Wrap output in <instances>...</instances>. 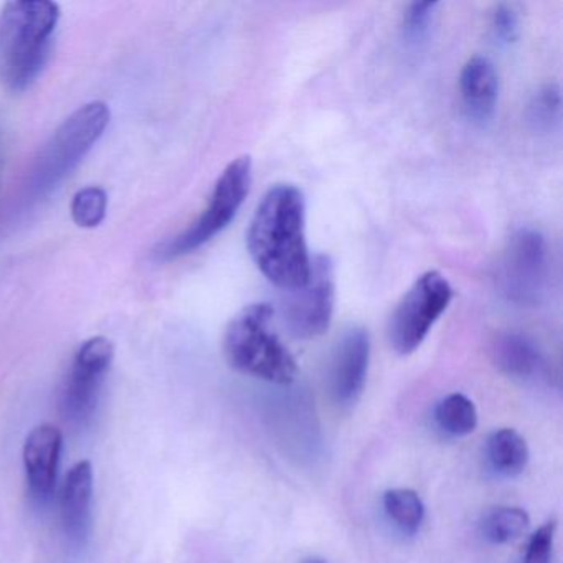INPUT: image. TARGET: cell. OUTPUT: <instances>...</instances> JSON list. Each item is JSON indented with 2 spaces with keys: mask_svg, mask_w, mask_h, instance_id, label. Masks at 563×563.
<instances>
[{
  "mask_svg": "<svg viewBox=\"0 0 563 563\" xmlns=\"http://www.w3.org/2000/svg\"><path fill=\"white\" fill-rule=\"evenodd\" d=\"M256 268L285 291L305 285L311 272L306 243V199L292 184L272 187L256 207L246 233Z\"/></svg>",
  "mask_w": 563,
  "mask_h": 563,
  "instance_id": "6da1fadb",
  "label": "cell"
},
{
  "mask_svg": "<svg viewBox=\"0 0 563 563\" xmlns=\"http://www.w3.org/2000/svg\"><path fill=\"white\" fill-rule=\"evenodd\" d=\"M60 8L48 0H15L0 12V84L21 93L51 57Z\"/></svg>",
  "mask_w": 563,
  "mask_h": 563,
  "instance_id": "7a4b0ae2",
  "label": "cell"
},
{
  "mask_svg": "<svg viewBox=\"0 0 563 563\" xmlns=\"http://www.w3.org/2000/svg\"><path fill=\"white\" fill-rule=\"evenodd\" d=\"M273 308L266 302L249 306L230 321L223 335V355L240 374L269 382L291 384L298 365L291 352L269 329Z\"/></svg>",
  "mask_w": 563,
  "mask_h": 563,
  "instance_id": "3957f363",
  "label": "cell"
},
{
  "mask_svg": "<svg viewBox=\"0 0 563 563\" xmlns=\"http://www.w3.org/2000/svg\"><path fill=\"white\" fill-rule=\"evenodd\" d=\"M110 120V107L103 101H91L71 113L35 157L27 180L31 199L51 196L93 150Z\"/></svg>",
  "mask_w": 563,
  "mask_h": 563,
  "instance_id": "277c9868",
  "label": "cell"
},
{
  "mask_svg": "<svg viewBox=\"0 0 563 563\" xmlns=\"http://www.w3.org/2000/svg\"><path fill=\"white\" fill-rule=\"evenodd\" d=\"M252 186V159L250 156L236 157L223 170L213 187L209 206L199 219L174 239L167 240L156 250L159 262H170L179 256L189 255L200 246L216 239L235 219L242 209Z\"/></svg>",
  "mask_w": 563,
  "mask_h": 563,
  "instance_id": "5b68a950",
  "label": "cell"
},
{
  "mask_svg": "<svg viewBox=\"0 0 563 563\" xmlns=\"http://www.w3.org/2000/svg\"><path fill=\"white\" fill-rule=\"evenodd\" d=\"M454 291L441 273L427 272L405 292L388 322V341L400 355L413 354L437 324Z\"/></svg>",
  "mask_w": 563,
  "mask_h": 563,
  "instance_id": "8992f818",
  "label": "cell"
},
{
  "mask_svg": "<svg viewBox=\"0 0 563 563\" xmlns=\"http://www.w3.org/2000/svg\"><path fill=\"white\" fill-rule=\"evenodd\" d=\"M549 279V249L545 236L533 229H520L510 236L497 265V288L507 301L536 306Z\"/></svg>",
  "mask_w": 563,
  "mask_h": 563,
  "instance_id": "52a82bcc",
  "label": "cell"
},
{
  "mask_svg": "<svg viewBox=\"0 0 563 563\" xmlns=\"http://www.w3.org/2000/svg\"><path fill=\"white\" fill-rule=\"evenodd\" d=\"M334 302V263L328 255H316L305 285L288 291L283 301L286 328L298 339L319 338L331 325Z\"/></svg>",
  "mask_w": 563,
  "mask_h": 563,
  "instance_id": "ba28073f",
  "label": "cell"
},
{
  "mask_svg": "<svg viewBox=\"0 0 563 563\" xmlns=\"http://www.w3.org/2000/svg\"><path fill=\"white\" fill-rule=\"evenodd\" d=\"M113 358L114 344L103 335L88 339L81 344L62 395V411L67 420L84 423L93 415Z\"/></svg>",
  "mask_w": 563,
  "mask_h": 563,
  "instance_id": "9c48e42d",
  "label": "cell"
},
{
  "mask_svg": "<svg viewBox=\"0 0 563 563\" xmlns=\"http://www.w3.org/2000/svg\"><path fill=\"white\" fill-rule=\"evenodd\" d=\"M371 338L362 328H352L335 345L329 367V391L341 408L357 404L367 380Z\"/></svg>",
  "mask_w": 563,
  "mask_h": 563,
  "instance_id": "30bf717a",
  "label": "cell"
},
{
  "mask_svg": "<svg viewBox=\"0 0 563 563\" xmlns=\"http://www.w3.org/2000/svg\"><path fill=\"white\" fill-rule=\"evenodd\" d=\"M62 443L64 437L60 430L51 423L38 424L25 440V474L32 493L41 499H47L54 493Z\"/></svg>",
  "mask_w": 563,
  "mask_h": 563,
  "instance_id": "8fae6325",
  "label": "cell"
},
{
  "mask_svg": "<svg viewBox=\"0 0 563 563\" xmlns=\"http://www.w3.org/2000/svg\"><path fill=\"white\" fill-rule=\"evenodd\" d=\"M497 371L519 382H542L550 377L549 362L526 335L499 334L489 349Z\"/></svg>",
  "mask_w": 563,
  "mask_h": 563,
  "instance_id": "7c38bea8",
  "label": "cell"
},
{
  "mask_svg": "<svg viewBox=\"0 0 563 563\" xmlns=\"http://www.w3.org/2000/svg\"><path fill=\"white\" fill-rule=\"evenodd\" d=\"M460 93L464 113L473 123L486 124L496 111L499 78L493 62L473 57L466 62L460 77Z\"/></svg>",
  "mask_w": 563,
  "mask_h": 563,
  "instance_id": "4fadbf2b",
  "label": "cell"
},
{
  "mask_svg": "<svg viewBox=\"0 0 563 563\" xmlns=\"http://www.w3.org/2000/svg\"><path fill=\"white\" fill-rule=\"evenodd\" d=\"M91 494L93 466L90 461H78L65 477L62 493V519L65 533L71 542L85 543L91 526Z\"/></svg>",
  "mask_w": 563,
  "mask_h": 563,
  "instance_id": "5bb4252c",
  "label": "cell"
},
{
  "mask_svg": "<svg viewBox=\"0 0 563 563\" xmlns=\"http://www.w3.org/2000/svg\"><path fill=\"white\" fill-rule=\"evenodd\" d=\"M486 460L490 470L500 477H517L529 463V446L522 434L512 428H500L486 441Z\"/></svg>",
  "mask_w": 563,
  "mask_h": 563,
  "instance_id": "9a60e30c",
  "label": "cell"
},
{
  "mask_svg": "<svg viewBox=\"0 0 563 563\" xmlns=\"http://www.w3.org/2000/svg\"><path fill=\"white\" fill-rule=\"evenodd\" d=\"M433 420L441 433L463 438L477 427L476 405L463 394H450L434 405Z\"/></svg>",
  "mask_w": 563,
  "mask_h": 563,
  "instance_id": "2e32d148",
  "label": "cell"
},
{
  "mask_svg": "<svg viewBox=\"0 0 563 563\" xmlns=\"http://www.w3.org/2000/svg\"><path fill=\"white\" fill-rule=\"evenodd\" d=\"M385 516L388 517L395 529L404 536H415L420 532L424 520V504L418 493L407 487H395L384 494Z\"/></svg>",
  "mask_w": 563,
  "mask_h": 563,
  "instance_id": "e0dca14e",
  "label": "cell"
},
{
  "mask_svg": "<svg viewBox=\"0 0 563 563\" xmlns=\"http://www.w3.org/2000/svg\"><path fill=\"white\" fill-rule=\"evenodd\" d=\"M530 517L520 507H497L484 516L481 533L494 545L514 542L527 532Z\"/></svg>",
  "mask_w": 563,
  "mask_h": 563,
  "instance_id": "ac0fdd59",
  "label": "cell"
},
{
  "mask_svg": "<svg viewBox=\"0 0 563 563\" xmlns=\"http://www.w3.org/2000/svg\"><path fill=\"white\" fill-rule=\"evenodd\" d=\"M562 93L559 85L547 84L530 98L527 120L536 131H550L560 120Z\"/></svg>",
  "mask_w": 563,
  "mask_h": 563,
  "instance_id": "d6986e66",
  "label": "cell"
},
{
  "mask_svg": "<svg viewBox=\"0 0 563 563\" xmlns=\"http://www.w3.org/2000/svg\"><path fill=\"white\" fill-rule=\"evenodd\" d=\"M108 196L100 187H85L71 200V217L81 229H95L107 217Z\"/></svg>",
  "mask_w": 563,
  "mask_h": 563,
  "instance_id": "ffe728a7",
  "label": "cell"
},
{
  "mask_svg": "<svg viewBox=\"0 0 563 563\" xmlns=\"http://www.w3.org/2000/svg\"><path fill=\"white\" fill-rule=\"evenodd\" d=\"M437 8V2H411L405 9L404 21H401L405 41L415 44L427 35Z\"/></svg>",
  "mask_w": 563,
  "mask_h": 563,
  "instance_id": "44dd1931",
  "label": "cell"
},
{
  "mask_svg": "<svg viewBox=\"0 0 563 563\" xmlns=\"http://www.w3.org/2000/svg\"><path fill=\"white\" fill-rule=\"evenodd\" d=\"M555 532V520H549V522L540 526L539 529L530 536L520 563H552Z\"/></svg>",
  "mask_w": 563,
  "mask_h": 563,
  "instance_id": "7402d4cb",
  "label": "cell"
},
{
  "mask_svg": "<svg viewBox=\"0 0 563 563\" xmlns=\"http://www.w3.org/2000/svg\"><path fill=\"white\" fill-rule=\"evenodd\" d=\"M490 27L499 44L509 45L516 42L519 37V18L512 5H497L490 19Z\"/></svg>",
  "mask_w": 563,
  "mask_h": 563,
  "instance_id": "603a6c76",
  "label": "cell"
},
{
  "mask_svg": "<svg viewBox=\"0 0 563 563\" xmlns=\"http://www.w3.org/2000/svg\"><path fill=\"white\" fill-rule=\"evenodd\" d=\"M301 563H329L328 560L321 559V556H309V559L302 560Z\"/></svg>",
  "mask_w": 563,
  "mask_h": 563,
  "instance_id": "cb8c5ba5",
  "label": "cell"
}]
</instances>
